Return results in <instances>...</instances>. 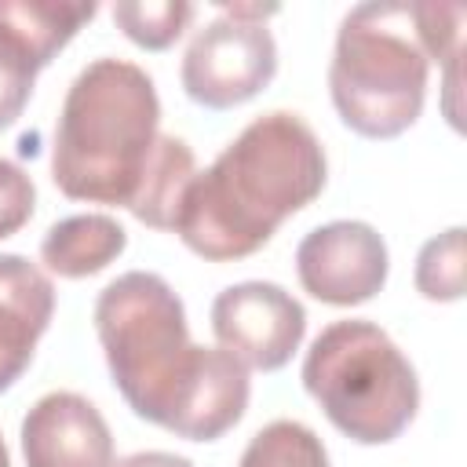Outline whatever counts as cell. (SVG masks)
I'll use <instances>...</instances> for the list:
<instances>
[{"instance_id": "obj_13", "label": "cell", "mask_w": 467, "mask_h": 467, "mask_svg": "<svg viewBox=\"0 0 467 467\" xmlns=\"http://www.w3.org/2000/svg\"><path fill=\"white\" fill-rule=\"evenodd\" d=\"M193 175H197L193 150L175 135H161L157 150H153V164L142 179V190L128 212L153 230H175L179 204H182V193Z\"/></svg>"}, {"instance_id": "obj_1", "label": "cell", "mask_w": 467, "mask_h": 467, "mask_svg": "<svg viewBox=\"0 0 467 467\" xmlns=\"http://www.w3.org/2000/svg\"><path fill=\"white\" fill-rule=\"evenodd\" d=\"M95 332L128 409L186 441L223 438L248 409V368L190 343L182 299L161 274L131 270L95 299Z\"/></svg>"}, {"instance_id": "obj_4", "label": "cell", "mask_w": 467, "mask_h": 467, "mask_svg": "<svg viewBox=\"0 0 467 467\" xmlns=\"http://www.w3.org/2000/svg\"><path fill=\"white\" fill-rule=\"evenodd\" d=\"M427 55L409 4L372 0L343 15L328 62V91L339 120L365 139L409 131L427 99Z\"/></svg>"}, {"instance_id": "obj_9", "label": "cell", "mask_w": 467, "mask_h": 467, "mask_svg": "<svg viewBox=\"0 0 467 467\" xmlns=\"http://www.w3.org/2000/svg\"><path fill=\"white\" fill-rule=\"evenodd\" d=\"M22 456L26 467H113V434L88 398L51 390L22 420Z\"/></svg>"}, {"instance_id": "obj_5", "label": "cell", "mask_w": 467, "mask_h": 467, "mask_svg": "<svg viewBox=\"0 0 467 467\" xmlns=\"http://www.w3.org/2000/svg\"><path fill=\"white\" fill-rule=\"evenodd\" d=\"M303 387L328 423L358 445L394 441L420 409V379L372 321H332L303 358Z\"/></svg>"}, {"instance_id": "obj_2", "label": "cell", "mask_w": 467, "mask_h": 467, "mask_svg": "<svg viewBox=\"0 0 467 467\" xmlns=\"http://www.w3.org/2000/svg\"><path fill=\"white\" fill-rule=\"evenodd\" d=\"M328 179L314 128L285 109L255 117L182 193L175 234L208 263L259 252L277 226L303 212Z\"/></svg>"}, {"instance_id": "obj_6", "label": "cell", "mask_w": 467, "mask_h": 467, "mask_svg": "<svg viewBox=\"0 0 467 467\" xmlns=\"http://www.w3.org/2000/svg\"><path fill=\"white\" fill-rule=\"evenodd\" d=\"M277 73V44L266 22L215 18L193 33L182 55V91L204 109H234L255 99Z\"/></svg>"}, {"instance_id": "obj_14", "label": "cell", "mask_w": 467, "mask_h": 467, "mask_svg": "<svg viewBox=\"0 0 467 467\" xmlns=\"http://www.w3.org/2000/svg\"><path fill=\"white\" fill-rule=\"evenodd\" d=\"M237 467H328V452L306 423L274 420L252 434Z\"/></svg>"}, {"instance_id": "obj_19", "label": "cell", "mask_w": 467, "mask_h": 467, "mask_svg": "<svg viewBox=\"0 0 467 467\" xmlns=\"http://www.w3.org/2000/svg\"><path fill=\"white\" fill-rule=\"evenodd\" d=\"M113 467H193L186 456H175V452H161V449H150V452H135Z\"/></svg>"}, {"instance_id": "obj_15", "label": "cell", "mask_w": 467, "mask_h": 467, "mask_svg": "<svg viewBox=\"0 0 467 467\" xmlns=\"http://www.w3.org/2000/svg\"><path fill=\"white\" fill-rule=\"evenodd\" d=\"M197 7L186 0H120L113 4V22L124 36L146 51L171 47L193 22Z\"/></svg>"}, {"instance_id": "obj_12", "label": "cell", "mask_w": 467, "mask_h": 467, "mask_svg": "<svg viewBox=\"0 0 467 467\" xmlns=\"http://www.w3.org/2000/svg\"><path fill=\"white\" fill-rule=\"evenodd\" d=\"M124 248H128L124 226L113 215L88 212V215L58 219L40 241V259L47 263L51 274L77 281L106 270Z\"/></svg>"}, {"instance_id": "obj_18", "label": "cell", "mask_w": 467, "mask_h": 467, "mask_svg": "<svg viewBox=\"0 0 467 467\" xmlns=\"http://www.w3.org/2000/svg\"><path fill=\"white\" fill-rule=\"evenodd\" d=\"M33 80H36V69L26 66L11 47L0 44V131L22 117L29 95H33Z\"/></svg>"}, {"instance_id": "obj_10", "label": "cell", "mask_w": 467, "mask_h": 467, "mask_svg": "<svg viewBox=\"0 0 467 467\" xmlns=\"http://www.w3.org/2000/svg\"><path fill=\"white\" fill-rule=\"evenodd\" d=\"M55 314L51 277L26 255H0V394L29 368Z\"/></svg>"}, {"instance_id": "obj_11", "label": "cell", "mask_w": 467, "mask_h": 467, "mask_svg": "<svg viewBox=\"0 0 467 467\" xmlns=\"http://www.w3.org/2000/svg\"><path fill=\"white\" fill-rule=\"evenodd\" d=\"M95 4L66 0H0V40L11 44L36 73L95 18Z\"/></svg>"}, {"instance_id": "obj_8", "label": "cell", "mask_w": 467, "mask_h": 467, "mask_svg": "<svg viewBox=\"0 0 467 467\" xmlns=\"http://www.w3.org/2000/svg\"><path fill=\"white\" fill-rule=\"evenodd\" d=\"M387 244L361 219H336L310 230L296 248L299 285L328 306L368 303L387 285Z\"/></svg>"}, {"instance_id": "obj_3", "label": "cell", "mask_w": 467, "mask_h": 467, "mask_svg": "<svg viewBox=\"0 0 467 467\" xmlns=\"http://www.w3.org/2000/svg\"><path fill=\"white\" fill-rule=\"evenodd\" d=\"M161 99L146 69L124 58L88 62L62 99L51 179L73 201L131 208L157 150Z\"/></svg>"}, {"instance_id": "obj_20", "label": "cell", "mask_w": 467, "mask_h": 467, "mask_svg": "<svg viewBox=\"0 0 467 467\" xmlns=\"http://www.w3.org/2000/svg\"><path fill=\"white\" fill-rule=\"evenodd\" d=\"M0 467H11V456H7V445H4V438H0Z\"/></svg>"}, {"instance_id": "obj_16", "label": "cell", "mask_w": 467, "mask_h": 467, "mask_svg": "<svg viewBox=\"0 0 467 467\" xmlns=\"http://www.w3.org/2000/svg\"><path fill=\"white\" fill-rule=\"evenodd\" d=\"M416 292L434 303H452L463 296V226H452L420 248Z\"/></svg>"}, {"instance_id": "obj_7", "label": "cell", "mask_w": 467, "mask_h": 467, "mask_svg": "<svg viewBox=\"0 0 467 467\" xmlns=\"http://www.w3.org/2000/svg\"><path fill=\"white\" fill-rule=\"evenodd\" d=\"M212 332L244 368L277 372L303 343L306 310L274 281H241L215 296Z\"/></svg>"}, {"instance_id": "obj_17", "label": "cell", "mask_w": 467, "mask_h": 467, "mask_svg": "<svg viewBox=\"0 0 467 467\" xmlns=\"http://www.w3.org/2000/svg\"><path fill=\"white\" fill-rule=\"evenodd\" d=\"M33 208H36L33 179L18 164L0 157V241L18 234L33 219Z\"/></svg>"}]
</instances>
